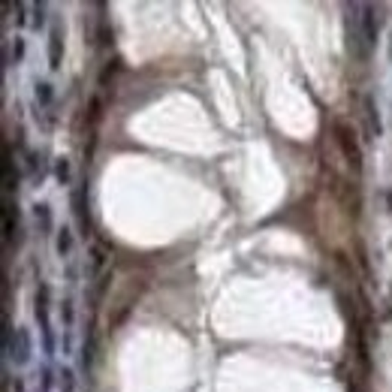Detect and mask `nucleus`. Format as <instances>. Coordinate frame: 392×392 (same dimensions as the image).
<instances>
[{
    "label": "nucleus",
    "mask_w": 392,
    "mask_h": 392,
    "mask_svg": "<svg viewBox=\"0 0 392 392\" xmlns=\"http://www.w3.org/2000/svg\"><path fill=\"white\" fill-rule=\"evenodd\" d=\"M55 175H58L60 184H70V163H66V157H60L55 163Z\"/></svg>",
    "instance_id": "12"
},
{
    "label": "nucleus",
    "mask_w": 392,
    "mask_h": 392,
    "mask_svg": "<svg viewBox=\"0 0 392 392\" xmlns=\"http://www.w3.org/2000/svg\"><path fill=\"white\" fill-rule=\"evenodd\" d=\"M362 30H365V40L368 45H377V15H374V6H362Z\"/></svg>",
    "instance_id": "9"
},
{
    "label": "nucleus",
    "mask_w": 392,
    "mask_h": 392,
    "mask_svg": "<svg viewBox=\"0 0 392 392\" xmlns=\"http://www.w3.org/2000/svg\"><path fill=\"white\" fill-rule=\"evenodd\" d=\"M34 215H36V223L42 226V232H49V230H51V211H49V206H45V202H40V206L34 208Z\"/></svg>",
    "instance_id": "11"
},
{
    "label": "nucleus",
    "mask_w": 392,
    "mask_h": 392,
    "mask_svg": "<svg viewBox=\"0 0 392 392\" xmlns=\"http://www.w3.org/2000/svg\"><path fill=\"white\" fill-rule=\"evenodd\" d=\"M6 353H10V359L15 365H27L30 362V332L25 326H15L12 332V341L6 347Z\"/></svg>",
    "instance_id": "3"
},
{
    "label": "nucleus",
    "mask_w": 392,
    "mask_h": 392,
    "mask_svg": "<svg viewBox=\"0 0 392 392\" xmlns=\"http://www.w3.org/2000/svg\"><path fill=\"white\" fill-rule=\"evenodd\" d=\"M70 247H73L70 230H60V232H58V254H70Z\"/></svg>",
    "instance_id": "13"
},
{
    "label": "nucleus",
    "mask_w": 392,
    "mask_h": 392,
    "mask_svg": "<svg viewBox=\"0 0 392 392\" xmlns=\"http://www.w3.org/2000/svg\"><path fill=\"white\" fill-rule=\"evenodd\" d=\"M36 320L45 332V350H51L55 341H51V329H49V286H40L36 290Z\"/></svg>",
    "instance_id": "4"
},
{
    "label": "nucleus",
    "mask_w": 392,
    "mask_h": 392,
    "mask_svg": "<svg viewBox=\"0 0 392 392\" xmlns=\"http://www.w3.org/2000/svg\"><path fill=\"white\" fill-rule=\"evenodd\" d=\"M60 389H64V392H73V371H64V374H60Z\"/></svg>",
    "instance_id": "15"
},
{
    "label": "nucleus",
    "mask_w": 392,
    "mask_h": 392,
    "mask_svg": "<svg viewBox=\"0 0 392 392\" xmlns=\"http://www.w3.org/2000/svg\"><path fill=\"white\" fill-rule=\"evenodd\" d=\"M389 60H392V34H389Z\"/></svg>",
    "instance_id": "19"
},
{
    "label": "nucleus",
    "mask_w": 392,
    "mask_h": 392,
    "mask_svg": "<svg viewBox=\"0 0 392 392\" xmlns=\"http://www.w3.org/2000/svg\"><path fill=\"white\" fill-rule=\"evenodd\" d=\"M332 133H335L338 148H341V154L347 157V163L353 166V172H359V169H362V145H359L356 133H353V127L344 124V121H335Z\"/></svg>",
    "instance_id": "2"
},
{
    "label": "nucleus",
    "mask_w": 392,
    "mask_h": 392,
    "mask_svg": "<svg viewBox=\"0 0 392 392\" xmlns=\"http://www.w3.org/2000/svg\"><path fill=\"white\" fill-rule=\"evenodd\" d=\"M21 55H25V45H21V40H19V42H15V49H12V58L21 60Z\"/></svg>",
    "instance_id": "17"
},
{
    "label": "nucleus",
    "mask_w": 392,
    "mask_h": 392,
    "mask_svg": "<svg viewBox=\"0 0 392 392\" xmlns=\"http://www.w3.org/2000/svg\"><path fill=\"white\" fill-rule=\"evenodd\" d=\"M387 206H389V211H392V191H387Z\"/></svg>",
    "instance_id": "18"
},
{
    "label": "nucleus",
    "mask_w": 392,
    "mask_h": 392,
    "mask_svg": "<svg viewBox=\"0 0 392 392\" xmlns=\"http://www.w3.org/2000/svg\"><path fill=\"white\" fill-rule=\"evenodd\" d=\"M15 226H19V211H15L12 202H6L3 206V236H6V241H12Z\"/></svg>",
    "instance_id": "10"
},
{
    "label": "nucleus",
    "mask_w": 392,
    "mask_h": 392,
    "mask_svg": "<svg viewBox=\"0 0 392 392\" xmlns=\"http://www.w3.org/2000/svg\"><path fill=\"white\" fill-rule=\"evenodd\" d=\"M60 60H64V34H60V27H51V34H49V66L51 70H60Z\"/></svg>",
    "instance_id": "7"
},
{
    "label": "nucleus",
    "mask_w": 392,
    "mask_h": 392,
    "mask_svg": "<svg viewBox=\"0 0 392 392\" xmlns=\"http://www.w3.org/2000/svg\"><path fill=\"white\" fill-rule=\"evenodd\" d=\"M42 12H45V6H42V3H36V6H34V15H36V19H34V27H40V25H42V19H45Z\"/></svg>",
    "instance_id": "16"
},
{
    "label": "nucleus",
    "mask_w": 392,
    "mask_h": 392,
    "mask_svg": "<svg viewBox=\"0 0 392 392\" xmlns=\"http://www.w3.org/2000/svg\"><path fill=\"white\" fill-rule=\"evenodd\" d=\"M36 100L51 103V85H49V82H40V85H36Z\"/></svg>",
    "instance_id": "14"
},
{
    "label": "nucleus",
    "mask_w": 392,
    "mask_h": 392,
    "mask_svg": "<svg viewBox=\"0 0 392 392\" xmlns=\"http://www.w3.org/2000/svg\"><path fill=\"white\" fill-rule=\"evenodd\" d=\"M347 49L356 60H368L371 58V45L365 40V30H362V6H350L347 10Z\"/></svg>",
    "instance_id": "1"
},
{
    "label": "nucleus",
    "mask_w": 392,
    "mask_h": 392,
    "mask_svg": "<svg viewBox=\"0 0 392 392\" xmlns=\"http://www.w3.org/2000/svg\"><path fill=\"white\" fill-rule=\"evenodd\" d=\"M85 187H79V191L73 193V211H75V223H79L82 236H88L90 232V217H88V199H85Z\"/></svg>",
    "instance_id": "5"
},
{
    "label": "nucleus",
    "mask_w": 392,
    "mask_h": 392,
    "mask_svg": "<svg viewBox=\"0 0 392 392\" xmlns=\"http://www.w3.org/2000/svg\"><path fill=\"white\" fill-rule=\"evenodd\" d=\"M15 187H19V172L12 169V148L6 145L3 148V191L12 193Z\"/></svg>",
    "instance_id": "8"
},
{
    "label": "nucleus",
    "mask_w": 392,
    "mask_h": 392,
    "mask_svg": "<svg viewBox=\"0 0 392 392\" xmlns=\"http://www.w3.org/2000/svg\"><path fill=\"white\" fill-rule=\"evenodd\" d=\"M362 115H365V133H368V139H377V136L383 133V124H380V115H377L371 97H365V103H362Z\"/></svg>",
    "instance_id": "6"
}]
</instances>
